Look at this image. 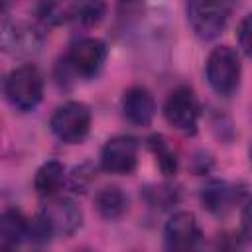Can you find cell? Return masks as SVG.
Here are the masks:
<instances>
[{
	"instance_id": "12",
	"label": "cell",
	"mask_w": 252,
	"mask_h": 252,
	"mask_svg": "<svg viewBox=\"0 0 252 252\" xmlns=\"http://www.w3.org/2000/svg\"><path fill=\"white\" fill-rule=\"evenodd\" d=\"M122 112L134 126H150L156 114V100L144 87H130L122 96Z\"/></svg>"
},
{
	"instance_id": "6",
	"label": "cell",
	"mask_w": 252,
	"mask_h": 252,
	"mask_svg": "<svg viewBox=\"0 0 252 252\" xmlns=\"http://www.w3.org/2000/svg\"><path fill=\"white\" fill-rule=\"evenodd\" d=\"M106 55H108V49H106V43L102 39L81 37L79 41H75L69 47V51L63 59V65L71 75L91 79L102 69Z\"/></svg>"
},
{
	"instance_id": "24",
	"label": "cell",
	"mask_w": 252,
	"mask_h": 252,
	"mask_svg": "<svg viewBox=\"0 0 252 252\" xmlns=\"http://www.w3.org/2000/svg\"><path fill=\"white\" fill-rule=\"evenodd\" d=\"M77 252H91V250H77Z\"/></svg>"
},
{
	"instance_id": "9",
	"label": "cell",
	"mask_w": 252,
	"mask_h": 252,
	"mask_svg": "<svg viewBox=\"0 0 252 252\" xmlns=\"http://www.w3.org/2000/svg\"><path fill=\"white\" fill-rule=\"evenodd\" d=\"M138 165V140L126 134L110 138L100 150V167L106 173L128 175Z\"/></svg>"
},
{
	"instance_id": "10",
	"label": "cell",
	"mask_w": 252,
	"mask_h": 252,
	"mask_svg": "<svg viewBox=\"0 0 252 252\" xmlns=\"http://www.w3.org/2000/svg\"><path fill=\"white\" fill-rule=\"evenodd\" d=\"M244 197V185H230L224 179H211L201 187V203L213 215H226Z\"/></svg>"
},
{
	"instance_id": "2",
	"label": "cell",
	"mask_w": 252,
	"mask_h": 252,
	"mask_svg": "<svg viewBox=\"0 0 252 252\" xmlns=\"http://www.w3.org/2000/svg\"><path fill=\"white\" fill-rule=\"evenodd\" d=\"M4 93L14 108L22 112L33 110L43 98V77L39 69L32 63L16 67L6 79Z\"/></svg>"
},
{
	"instance_id": "20",
	"label": "cell",
	"mask_w": 252,
	"mask_h": 252,
	"mask_svg": "<svg viewBox=\"0 0 252 252\" xmlns=\"http://www.w3.org/2000/svg\"><path fill=\"white\" fill-rule=\"evenodd\" d=\"M242 234H244V238H248V234H250V209H248V201L244 203V209H242Z\"/></svg>"
},
{
	"instance_id": "3",
	"label": "cell",
	"mask_w": 252,
	"mask_h": 252,
	"mask_svg": "<svg viewBox=\"0 0 252 252\" xmlns=\"http://www.w3.org/2000/svg\"><path fill=\"white\" fill-rule=\"evenodd\" d=\"M43 45V33L26 20L4 18L0 22V51L10 57L35 55Z\"/></svg>"
},
{
	"instance_id": "13",
	"label": "cell",
	"mask_w": 252,
	"mask_h": 252,
	"mask_svg": "<svg viewBox=\"0 0 252 252\" xmlns=\"http://www.w3.org/2000/svg\"><path fill=\"white\" fill-rule=\"evenodd\" d=\"M94 209L106 220L120 219L128 209V197L120 187H102L94 195Z\"/></svg>"
},
{
	"instance_id": "4",
	"label": "cell",
	"mask_w": 252,
	"mask_h": 252,
	"mask_svg": "<svg viewBox=\"0 0 252 252\" xmlns=\"http://www.w3.org/2000/svg\"><path fill=\"white\" fill-rule=\"evenodd\" d=\"M185 10H187V22H189L193 33L199 39L211 41L222 33V30L228 22V16L232 12V4L193 0L185 6Z\"/></svg>"
},
{
	"instance_id": "16",
	"label": "cell",
	"mask_w": 252,
	"mask_h": 252,
	"mask_svg": "<svg viewBox=\"0 0 252 252\" xmlns=\"http://www.w3.org/2000/svg\"><path fill=\"white\" fill-rule=\"evenodd\" d=\"M106 12V4L102 2H77L69 4V18L79 20L83 26H96Z\"/></svg>"
},
{
	"instance_id": "1",
	"label": "cell",
	"mask_w": 252,
	"mask_h": 252,
	"mask_svg": "<svg viewBox=\"0 0 252 252\" xmlns=\"http://www.w3.org/2000/svg\"><path fill=\"white\" fill-rule=\"evenodd\" d=\"M242 77L240 53L230 45L215 47L207 57V81L220 96H230L238 91Z\"/></svg>"
},
{
	"instance_id": "22",
	"label": "cell",
	"mask_w": 252,
	"mask_h": 252,
	"mask_svg": "<svg viewBox=\"0 0 252 252\" xmlns=\"http://www.w3.org/2000/svg\"><path fill=\"white\" fill-rule=\"evenodd\" d=\"M0 252H12V248H8V246H0Z\"/></svg>"
},
{
	"instance_id": "11",
	"label": "cell",
	"mask_w": 252,
	"mask_h": 252,
	"mask_svg": "<svg viewBox=\"0 0 252 252\" xmlns=\"http://www.w3.org/2000/svg\"><path fill=\"white\" fill-rule=\"evenodd\" d=\"M165 240L171 250L195 248V244L201 240L197 217L189 211H179L171 215V219L165 222Z\"/></svg>"
},
{
	"instance_id": "23",
	"label": "cell",
	"mask_w": 252,
	"mask_h": 252,
	"mask_svg": "<svg viewBox=\"0 0 252 252\" xmlns=\"http://www.w3.org/2000/svg\"><path fill=\"white\" fill-rule=\"evenodd\" d=\"M4 8H6V6H4V4H0V12H2V10H4Z\"/></svg>"
},
{
	"instance_id": "17",
	"label": "cell",
	"mask_w": 252,
	"mask_h": 252,
	"mask_svg": "<svg viewBox=\"0 0 252 252\" xmlns=\"http://www.w3.org/2000/svg\"><path fill=\"white\" fill-rule=\"evenodd\" d=\"M148 146L152 148V152L156 154L158 165L165 175H173L177 171V156L167 148V144L163 142L161 136H152L148 140Z\"/></svg>"
},
{
	"instance_id": "5",
	"label": "cell",
	"mask_w": 252,
	"mask_h": 252,
	"mask_svg": "<svg viewBox=\"0 0 252 252\" xmlns=\"http://www.w3.org/2000/svg\"><path fill=\"white\" fill-rule=\"evenodd\" d=\"M49 126L63 144H81L91 130V108L85 102L69 100L53 112Z\"/></svg>"
},
{
	"instance_id": "14",
	"label": "cell",
	"mask_w": 252,
	"mask_h": 252,
	"mask_svg": "<svg viewBox=\"0 0 252 252\" xmlns=\"http://www.w3.org/2000/svg\"><path fill=\"white\" fill-rule=\"evenodd\" d=\"M65 181V167L57 159H49L39 165L33 177V189L39 197H53Z\"/></svg>"
},
{
	"instance_id": "21",
	"label": "cell",
	"mask_w": 252,
	"mask_h": 252,
	"mask_svg": "<svg viewBox=\"0 0 252 252\" xmlns=\"http://www.w3.org/2000/svg\"><path fill=\"white\" fill-rule=\"evenodd\" d=\"M169 252H195V248H181V250H169Z\"/></svg>"
},
{
	"instance_id": "19",
	"label": "cell",
	"mask_w": 252,
	"mask_h": 252,
	"mask_svg": "<svg viewBox=\"0 0 252 252\" xmlns=\"http://www.w3.org/2000/svg\"><path fill=\"white\" fill-rule=\"evenodd\" d=\"M250 32H252V14H246L236 30V41L244 55L250 53Z\"/></svg>"
},
{
	"instance_id": "7",
	"label": "cell",
	"mask_w": 252,
	"mask_h": 252,
	"mask_svg": "<svg viewBox=\"0 0 252 252\" xmlns=\"http://www.w3.org/2000/svg\"><path fill=\"white\" fill-rule=\"evenodd\" d=\"M39 220L45 224L49 236H71L83 222V211L69 197L49 199L39 213Z\"/></svg>"
},
{
	"instance_id": "18",
	"label": "cell",
	"mask_w": 252,
	"mask_h": 252,
	"mask_svg": "<svg viewBox=\"0 0 252 252\" xmlns=\"http://www.w3.org/2000/svg\"><path fill=\"white\" fill-rule=\"evenodd\" d=\"M146 199L152 203V205H159V207H167L171 203L177 201V193L175 189L167 187V185H158V187H152V189H146Z\"/></svg>"
},
{
	"instance_id": "15",
	"label": "cell",
	"mask_w": 252,
	"mask_h": 252,
	"mask_svg": "<svg viewBox=\"0 0 252 252\" xmlns=\"http://www.w3.org/2000/svg\"><path fill=\"white\" fill-rule=\"evenodd\" d=\"M30 228H32V220L26 219L20 211L16 209H6L0 213V238L4 242L16 244L22 240L30 238Z\"/></svg>"
},
{
	"instance_id": "8",
	"label": "cell",
	"mask_w": 252,
	"mask_h": 252,
	"mask_svg": "<svg viewBox=\"0 0 252 252\" xmlns=\"http://www.w3.org/2000/svg\"><path fill=\"white\" fill-rule=\"evenodd\" d=\"M201 106L195 96V93L189 87H177L169 93L165 104H163V116L165 120L181 132L193 134L197 130Z\"/></svg>"
}]
</instances>
